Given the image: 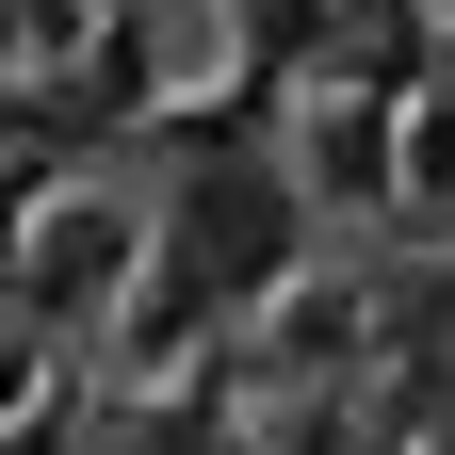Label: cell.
I'll return each instance as SVG.
<instances>
[{"instance_id": "1", "label": "cell", "mask_w": 455, "mask_h": 455, "mask_svg": "<svg viewBox=\"0 0 455 455\" xmlns=\"http://www.w3.org/2000/svg\"><path fill=\"white\" fill-rule=\"evenodd\" d=\"M196 228H212V244H196L212 276H276V244H293V212H276V180H244V196L212 180V196H196Z\"/></svg>"}]
</instances>
